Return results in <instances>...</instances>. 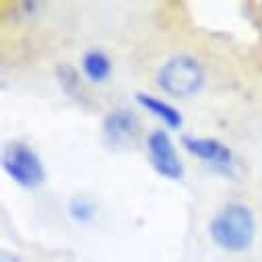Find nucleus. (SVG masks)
<instances>
[{"instance_id":"obj_2","label":"nucleus","mask_w":262,"mask_h":262,"mask_svg":"<svg viewBox=\"0 0 262 262\" xmlns=\"http://www.w3.org/2000/svg\"><path fill=\"white\" fill-rule=\"evenodd\" d=\"M159 87L173 97H190L199 93L205 83V71L201 62L192 56H173L157 73Z\"/></svg>"},{"instance_id":"obj_3","label":"nucleus","mask_w":262,"mask_h":262,"mask_svg":"<svg viewBox=\"0 0 262 262\" xmlns=\"http://www.w3.org/2000/svg\"><path fill=\"white\" fill-rule=\"evenodd\" d=\"M3 169L23 188H37L46 180V169L37 153L25 143H11L3 153Z\"/></svg>"},{"instance_id":"obj_4","label":"nucleus","mask_w":262,"mask_h":262,"mask_svg":"<svg viewBox=\"0 0 262 262\" xmlns=\"http://www.w3.org/2000/svg\"><path fill=\"white\" fill-rule=\"evenodd\" d=\"M147 149L157 173H161L167 180H180L184 176V165L165 130H153L147 137Z\"/></svg>"},{"instance_id":"obj_8","label":"nucleus","mask_w":262,"mask_h":262,"mask_svg":"<svg viewBox=\"0 0 262 262\" xmlns=\"http://www.w3.org/2000/svg\"><path fill=\"white\" fill-rule=\"evenodd\" d=\"M83 73L93 83H103L112 75V60L101 50H89L83 56Z\"/></svg>"},{"instance_id":"obj_9","label":"nucleus","mask_w":262,"mask_h":262,"mask_svg":"<svg viewBox=\"0 0 262 262\" xmlns=\"http://www.w3.org/2000/svg\"><path fill=\"white\" fill-rule=\"evenodd\" d=\"M56 75H58V81H60V87L62 91L75 97V99H81L83 97V87H81V77L79 73L69 67V64H62V67L56 69Z\"/></svg>"},{"instance_id":"obj_7","label":"nucleus","mask_w":262,"mask_h":262,"mask_svg":"<svg viewBox=\"0 0 262 262\" xmlns=\"http://www.w3.org/2000/svg\"><path fill=\"white\" fill-rule=\"evenodd\" d=\"M137 97V101L147 110V112H151L153 116H157V118H161L169 128H180L182 126V114L173 107V105H169V103H165V101H161V99H157V97H153V95H149V93H137L135 95Z\"/></svg>"},{"instance_id":"obj_10","label":"nucleus","mask_w":262,"mask_h":262,"mask_svg":"<svg viewBox=\"0 0 262 262\" xmlns=\"http://www.w3.org/2000/svg\"><path fill=\"white\" fill-rule=\"evenodd\" d=\"M69 213H71V217L75 221L87 223V221H91L95 217L97 209H95L93 201L87 199V196H75V199H71V203H69Z\"/></svg>"},{"instance_id":"obj_5","label":"nucleus","mask_w":262,"mask_h":262,"mask_svg":"<svg viewBox=\"0 0 262 262\" xmlns=\"http://www.w3.org/2000/svg\"><path fill=\"white\" fill-rule=\"evenodd\" d=\"M182 145L186 147L188 153L199 157L213 165L219 171H231L233 167V153L227 145H223L217 139H205V137H182Z\"/></svg>"},{"instance_id":"obj_6","label":"nucleus","mask_w":262,"mask_h":262,"mask_svg":"<svg viewBox=\"0 0 262 262\" xmlns=\"http://www.w3.org/2000/svg\"><path fill=\"white\" fill-rule=\"evenodd\" d=\"M103 137L112 147H126L139 135V118L128 110H114L103 118Z\"/></svg>"},{"instance_id":"obj_1","label":"nucleus","mask_w":262,"mask_h":262,"mask_svg":"<svg viewBox=\"0 0 262 262\" xmlns=\"http://www.w3.org/2000/svg\"><path fill=\"white\" fill-rule=\"evenodd\" d=\"M209 233L213 242L227 252H244L252 246L256 235L254 213L244 203L225 205L211 221Z\"/></svg>"}]
</instances>
